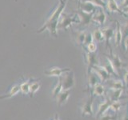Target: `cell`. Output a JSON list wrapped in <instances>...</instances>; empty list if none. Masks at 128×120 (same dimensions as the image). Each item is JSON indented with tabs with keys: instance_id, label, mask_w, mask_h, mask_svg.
I'll list each match as a JSON object with an SVG mask.
<instances>
[{
	"instance_id": "cell-1",
	"label": "cell",
	"mask_w": 128,
	"mask_h": 120,
	"mask_svg": "<svg viewBox=\"0 0 128 120\" xmlns=\"http://www.w3.org/2000/svg\"><path fill=\"white\" fill-rule=\"evenodd\" d=\"M67 0H63L62 2H59L58 6L56 8L55 10L52 13L48 19L44 23V25L41 27V29L38 30L37 33H42L44 30H48L50 31V34L54 36V38L58 37V23L61 17L62 14L63 13V10L65 9L66 5Z\"/></svg>"
},
{
	"instance_id": "cell-2",
	"label": "cell",
	"mask_w": 128,
	"mask_h": 120,
	"mask_svg": "<svg viewBox=\"0 0 128 120\" xmlns=\"http://www.w3.org/2000/svg\"><path fill=\"white\" fill-rule=\"evenodd\" d=\"M73 23H79V19L77 14L70 15L62 13L58 23V30H66Z\"/></svg>"
},
{
	"instance_id": "cell-3",
	"label": "cell",
	"mask_w": 128,
	"mask_h": 120,
	"mask_svg": "<svg viewBox=\"0 0 128 120\" xmlns=\"http://www.w3.org/2000/svg\"><path fill=\"white\" fill-rule=\"evenodd\" d=\"M106 56V58L110 60V62H111L112 66H114V70L117 72V74L119 75L121 73L122 70L123 69V67L126 66V64L124 63L122 59L119 58V56L116 54H114L112 50L110 49V54H105Z\"/></svg>"
},
{
	"instance_id": "cell-4",
	"label": "cell",
	"mask_w": 128,
	"mask_h": 120,
	"mask_svg": "<svg viewBox=\"0 0 128 120\" xmlns=\"http://www.w3.org/2000/svg\"><path fill=\"white\" fill-rule=\"evenodd\" d=\"M60 78L62 80L63 90H71V88L74 86V75L72 70L66 72Z\"/></svg>"
},
{
	"instance_id": "cell-5",
	"label": "cell",
	"mask_w": 128,
	"mask_h": 120,
	"mask_svg": "<svg viewBox=\"0 0 128 120\" xmlns=\"http://www.w3.org/2000/svg\"><path fill=\"white\" fill-rule=\"evenodd\" d=\"M93 103H94V96L90 94L89 97H88L86 101L84 102L81 106L82 116H86V115L93 116L94 114Z\"/></svg>"
},
{
	"instance_id": "cell-6",
	"label": "cell",
	"mask_w": 128,
	"mask_h": 120,
	"mask_svg": "<svg viewBox=\"0 0 128 120\" xmlns=\"http://www.w3.org/2000/svg\"><path fill=\"white\" fill-rule=\"evenodd\" d=\"M85 60L87 65V74L92 71V68L94 66L100 65L99 59L98 58V55L96 53H90L86 52L85 54Z\"/></svg>"
},
{
	"instance_id": "cell-7",
	"label": "cell",
	"mask_w": 128,
	"mask_h": 120,
	"mask_svg": "<svg viewBox=\"0 0 128 120\" xmlns=\"http://www.w3.org/2000/svg\"><path fill=\"white\" fill-rule=\"evenodd\" d=\"M92 71L96 74V75L98 76L102 82H106L109 79H110L111 75L109 74V72L106 70V68L103 66L101 65L94 66L92 68Z\"/></svg>"
},
{
	"instance_id": "cell-8",
	"label": "cell",
	"mask_w": 128,
	"mask_h": 120,
	"mask_svg": "<svg viewBox=\"0 0 128 120\" xmlns=\"http://www.w3.org/2000/svg\"><path fill=\"white\" fill-rule=\"evenodd\" d=\"M70 70L71 69H70V68H60L58 66H53L44 71V74L46 76H49V77L60 78L63 74H65L66 72L70 71Z\"/></svg>"
},
{
	"instance_id": "cell-9",
	"label": "cell",
	"mask_w": 128,
	"mask_h": 120,
	"mask_svg": "<svg viewBox=\"0 0 128 120\" xmlns=\"http://www.w3.org/2000/svg\"><path fill=\"white\" fill-rule=\"evenodd\" d=\"M95 13V12H94ZM94 13H86L81 10H78L77 15L79 19V24L82 26H86L91 22L92 18Z\"/></svg>"
},
{
	"instance_id": "cell-10",
	"label": "cell",
	"mask_w": 128,
	"mask_h": 120,
	"mask_svg": "<svg viewBox=\"0 0 128 120\" xmlns=\"http://www.w3.org/2000/svg\"><path fill=\"white\" fill-rule=\"evenodd\" d=\"M111 101L109 98H106L102 102H101L98 106V110L97 112H96V119H98L101 116H102L103 114H105L106 113V111L108 110H110V106L111 104Z\"/></svg>"
},
{
	"instance_id": "cell-11",
	"label": "cell",
	"mask_w": 128,
	"mask_h": 120,
	"mask_svg": "<svg viewBox=\"0 0 128 120\" xmlns=\"http://www.w3.org/2000/svg\"><path fill=\"white\" fill-rule=\"evenodd\" d=\"M71 90H62L56 97V101H57V105L58 106H62L64 104H66L67 100L69 99L70 95Z\"/></svg>"
},
{
	"instance_id": "cell-12",
	"label": "cell",
	"mask_w": 128,
	"mask_h": 120,
	"mask_svg": "<svg viewBox=\"0 0 128 120\" xmlns=\"http://www.w3.org/2000/svg\"><path fill=\"white\" fill-rule=\"evenodd\" d=\"M109 90H119L125 89V84L120 79H109L106 82Z\"/></svg>"
},
{
	"instance_id": "cell-13",
	"label": "cell",
	"mask_w": 128,
	"mask_h": 120,
	"mask_svg": "<svg viewBox=\"0 0 128 120\" xmlns=\"http://www.w3.org/2000/svg\"><path fill=\"white\" fill-rule=\"evenodd\" d=\"M90 92V94L93 95L94 97V96H98V97H102L106 94V88H105V86L103 85L102 83L99 82L98 84H96V85L93 87L91 88L90 90H89Z\"/></svg>"
},
{
	"instance_id": "cell-14",
	"label": "cell",
	"mask_w": 128,
	"mask_h": 120,
	"mask_svg": "<svg viewBox=\"0 0 128 120\" xmlns=\"http://www.w3.org/2000/svg\"><path fill=\"white\" fill-rule=\"evenodd\" d=\"M106 16L104 10L100 8V10L97 12V13H94L93 15V18H92V21L96 22L99 26H103L106 22Z\"/></svg>"
},
{
	"instance_id": "cell-15",
	"label": "cell",
	"mask_w": 128,
	"mask_h": 120,
	"mask_svg": "<svg viewBox=\"0 0 128 120\" xmlns=\"http://www.w3.org/2000/svg\"><path fill=\"white\" fill-rule=\"evenodd\" d=\"M78 7L79 10L86 12V13H94L96 11V6L90 2H79Z\"/></svg>"
},
{
	"instance_id": "cell-16",
	"label": "cell",
	"mask_w": 128,
	"mask_h": 120,
	"mask_svg": "<svg viewBox=\"0 0 128 120\" xmlns=\"http://www.w3.org/2000/svg\"><path fill=\"white\" fill-rule=\"evenodd\" d=\"M114 22H116V30L114 33V42H115V46H120L121 43L122 42V28L120 26V22L118 20H114Z\"/></svg>"
},
{
	"instance_id": "cell-17",
	"label": "cell",
	"mask_w": 128,
	"mask_h": 120,
	"mask_svg": "<svg viewBox=\"0 0 128 120\" xmlns=\"http://www.w3.org/2000/svg\"><path fill=\"white\" fill-rule=\"evenodd\" d=\"M87 78H88V79H87V86H88L87 90H89L91 89V88H93L96 84L101 82L98 77L96 75L95 73H94L93 71L90 72V73L87 74Z\"/></svg>"
},
{
	"instance_id": "cell-18",
	"label": "cell",
	"mask_w": 128,
	"mask_h": 120,
	"mask_svg": "<svg viewBox=\"0 0 128 120\" xmlns=\"http://www.w3.org/2000/svg\"><path fill=\"white\" fill-rule=\"evenodd\" d=\"M102 32L104 36V40L106 41V48L108 46H110V41L112 38V37L114 35V30L111 27H105L102 29Z\"/></svg>"
},
{
	"instance_id": "cell-19",
	"label": "cell",
	"mask_w": 128,
	"mask_h": 120,
	"mask_svg": "<svg viewBox=\"0 0 128 120\" xmlns=\"http://www.w3.org/2000/svg\"><path fill=\"white\" fill-rule=\"evenodd\" d=\"M106 8L107 9L108 11L111 12V13L112 12H118V13L121 14H125L122 10H120V8L118 5L117 2H116V0H107Z\"/></svg>"
},
{
	"instance_id": "cell-20",
	"label": "cell",
	"mask_w": 128,
	"mask_h": 120,
	"mask_svg": "<svg viewBox=\"0 0 128 120\" xmlns=\"http://www.w3.org/2000/svg\"><path fill=\"white\" fill-rule=\"evenodd\" d=\"M123 90H109V94H108V98H109L111 102L114 101H118L122 97Z\"/></svg>"
},
{
	"instance_id": "cell-21",
	"label": "cell",
	"mask_w": 128,
	"mask_h": 120,
	"mask_svg": "<svg viewBox=\"0 0 128 120\" xmlns=\"http://www.w3.org/2000/svg\"><path fill=\"white\" fill-rule=\"evenodd\" d=\"M18 93H20V86H19V84L16 83V84H14V85L10 87V90L8 91V93L6 94L2 95L1 98H2V99L10 98L12 97H14V96L17 95Z\"/></svg>"
},
{
	"instance_id": "cell-22",
	"label": "cell",
	"mask_w": 128,
	"mask_h": 120,
	"mask_svg": "<svg viewBox=\"0 0 128 120\" xmlns=\"http://www.w3.org/2000/svg\"><path fill=\"white\" fill-rule=\"evenodd\" d=\"M73 34V37L75 42L78 44V45H82L84 41H85V38H86V33L85 31H73L72 32Z\"/></svg>"
},
{
	"instance_id": "cell-23",
	"label": "cell",
	"mask_w": 128,
	"mask_h": 120,
	"mask_svg": "<svg viewBox=\"0 0 128 120\" xmlns=\"http://www.w3.org/2000/svg\"><path fill=\"white\" fill-rule=\"evenodd\" d=\"M30 79H26L22 82L19 83L20 93H22L24 95L30 94Z\"/></svg>"
},
{
	"instance_id": "cell-24",
	"label": "cell",
	"mask_w": 128,
	"mask_h": 120,
	"mask_svg": "<svg viewBox=\"0 0 128 120\" xmlns=\"http://www.w3.org/2000/svg\"><path fill=\"white\" fill-rule=\"evenodd\" d=\"M63 90L62 88V80L61 78H58V82L55 84V86L52 89V96L53 98H56L58 96V94Z\"/></svg>"
},
{
	"instance_id": "cell-25",
	"label": "cell",
	"mask_w": 128,
	"mask_h": 120,
	"mask_svg": "<svg viewBox=\"0 0 128 120\" xmlns=\"http://www.w3.org/2000/svg\"><path fill=\"white\" fill-rule=\"evenodd\" d=\"M41 87V83L39 81H32L30 85V96H34L39 90Z\"/></svg>"
},
{
	"instance_id": "cell-26",
	"label": "cell",
	"mask_w": 128,
	"mask_h": 120,
	"mask_svg": "<svg viewBox=\"0 0 128 120\" xmlns=\"http://www.w3.org/2000/svg\"><path fill=\"white\" fill-rule=\"evenodd\" d=\"M104 67L106 68V70L109 72V74L111 75V76H116V77H119V75L117 74V72H116V70H114V66H112L111 62H110L109 59L106 58V63L105 64V65L103 66Z\"/></svg>"
},
{
	"instance_id": "cell-27",
	"label": "cell",
	"mask_w": 128,
	"mask_h": 120,
	"mask_svg": "<svg viewBox=\"0 0 128 120\" xmlns=\"http://www.w3.org/2000/svg\"><path fill=\"white\" fill-rule=\"evenodd\" d=\"M92 34H93L94 40H95L96 42H102V41H104V36H103V34L102 32V30L95 29Z\"/></svg>"
},
{
	"instance_id": "cell-28",
	"label": "cell",
	"mask_w": 128,
	"mask_h": 120,
	"mask_svg": "<svg viewBox=\"0 0 128 120\" xmlns=\"http://www.w3.org/2000/svg\"><path fill=\"white\" fill-rule=\"evenodd\" d=\"M122 106H123V103L120 101V100H118V101H114V102H112L110 104V110L115 112V113H118V112L121 110Z\"/></svg>"
},
{
	"instance_id": "cell-29",
	"label": "cell",
	"mask_w": 128,
	"mask_h": 120,
	"mask_svg": "<svg viewBox=\"0 0 128 120\" xmlns=\"http://www.w3.org/2000/svg\"><path fill=\"white\" fill-rule=\"evenodd\" d=\"M94 4V5L96 6H98L102 9H106V2H105L104 0H91V2Z\"/></svg>"
},
{
	"instance_id": "cell-30",
	"label": "cell",
	"mask_w": 128,
	"mask_h": 120,
	"mask_svg": "<svg viewBox=\"0 0 128 120\" xmlns=\"http://www.w3.org/2000/svg\"><path fill=\"white\" fill-rule=\"evenodd\" d=\"M98 120H118L117 114H105L101 116Z\"/></svg>"
},
{
	"instance_id": "cell-31",
	"label": "cell",
	"mask_w": 128,
	"mask_h": 120,
	"mask_svg": "<svg viewBox=\"0 0 128 120\" xmlns=\"http://www.w3.org/2000/svg\"><path fill=\"white\" fill-rule=\"evenodd\" d=\"M94 42V38H93V34L92 33H86V38H85V41L83 43V46H86L88 44H90L91 42Z\"/></svg>"
},
{
	"instance_id": "cell-32",
	"label": "cell",
	"mask_w": 128,
	"mask_h": 120,
	"mask_svg": "<svg viewBox=\"0 0 128 120\" xmlns=\"http://www.w3.org/2000/svg\"><path fill=\"white\" fill-rule=\"evenodd\" d=\"M86 47L87 52H90V53H95L96 50H97V45H96L94 42L88 44Z\"/></svg>"
},
{
	"instance_id": "cell-33",
	"label": "cell",
	"mask_w": 128,
	"mask_h": 120,
	"mask_svg": "<svg viewBox=\"0 0 128 120\" xmlns=\"http://www.w3.org/2000/svg\"><path fill=\"white\" fill-rule=\"evenodd\" d=\"M122 40L125 38L126 37H127L128 36V22L126 24L125 26H124V27H123V29L122 30Z\"/></svg>"
},
{
	"instance_id": "cell-34",
	"label": "cell",
	"mask_w": 128,
	"mask_h": 120,
	"mask_svg": "<svg viewBox=\"0 0 128 120\" xmlns=\"http://www.w3.org/2000/svg\"><path fill=\"white\" fill-rule=\"evenodd\" d=\"M123 82L125 86H128V70H125L123 73Z\"/></svg>"
},
{
	"instance_id": "cell-35",
	"label": "cell",
	"mask_w": 128,
	"mask_h": 120,
	"mask_svg": "<svg viewBox=\"0 0 128 120\" xmlns=\"http://www.w3.org/2000/svg\"><path fill=\"white\" fill-rule=\"evenodd\" d=\"M122 42H123V45H124V47H125L126 50L128 51V36L122 40Z\"/></svg>"
},
{
	"instance_id": "cell-36",
	"label": "cell",
	"mask_w": 128,
	"mask_h": 120,
	"mask_svg": "<svg viewBox=\"0 0 128 120\" xmlns=\"http://www.w3.org/2000/svg\"><path fill=\"white\" fill-rule=\"evenodd\" d=\"M121 120H128V108L126 110V113L124 114V115L122 116V118H121Z\"/></svg>"
},
{
	"instance_id": "cell-37",
	"label": "cell",
	"mask_w": 128,
	"mask_h": 120,
	"mask_svg": "<svg viewBox=\"0 0 128 120\" xmlns=\"http://www.w3.org/2000/svg\"><path fill=\"white\" fill-rule=\"evenodd\" d=\"M121 6H122V8H125V7L128 6V0H123V2H122V3Z\"/></svg>"
},
{
	"instance_id": "cell-38",
	"label": "cell",
	"mask_w": 128,
	"mask_h": 120,
	"mask_svg": "<svg viewBox=\"0 0 128 120\" xmlns=\"http://www.w3.org/2000/svg\"><path fill=\"white\" fill-rule=\"evenodd\" d=\"M122 12L124 14H128V6H126L125 8H122Z\"/></svg>"
},
{
	"instance_id": "cell-39",
	"label": "cell",
	"mask_w": 128,
	"mask_h": 120,
	"mask_svg": "<svg viewBox=\"0 0 128 120\" xmlns=\"http://www.w3.org/2000/svg\"><path fill=\"white\" fill-rule=\"evenodd\" d=\"M52 120H60V118H59V116L58 115V114H56L54 115V118L52 119Z\"/></svg>"
},
{
	"instance_id": "cell-40",
	"label": "cell",
	"mask_w": 128,
	"mask_h": 120,
	"mask_svg": "<svg viewBox=\"0 0 128 120\" xmlns=\"http://www.w3.org/2000/svg\"><path fill=\"white\" fill-rule=\"evenodd\" d=\"M82 2H91V0H82Z\"/></svg>"
},
{
	"instance_id": "cell-41",
	"label": "cell",
	"mask_w": 128,
	"mask_h": 120,
	"mask_svg": "<svg viewBox=\"0 0 128 120\" xmlns=\"http://www.w3.org/2000/svg\"><path fill=\"white\" fill-rule=\"evenodd\" d=\"M63 2V0H59V2Z\"/></svg>"
},
{
	"instance_id": "cell-42",
	"label": "cell",
	"mask_w": 128,
	"mask_h": 120,
	"mask_svg": "<svg viewBox=\"0 0 128 120\" xmlns=\"http://www.w3.org/2000/svg\"><path fill=\"white\" fill-rule=\"evenodd\" d=\"M0 99H2V98H1V96H0Z\"/></svg>"
}]
</instances>
